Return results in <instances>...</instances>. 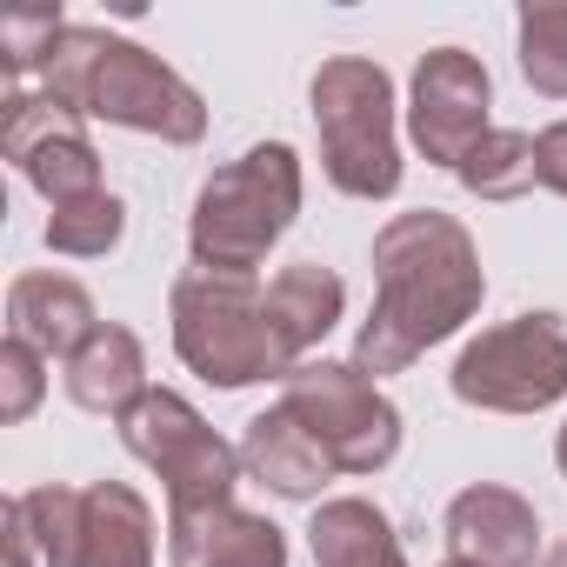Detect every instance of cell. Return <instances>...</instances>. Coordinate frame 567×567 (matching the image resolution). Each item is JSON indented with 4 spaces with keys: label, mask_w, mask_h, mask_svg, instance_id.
Instances as JSON below:
<instances>
[{
    "label": "cell",
    "mask_w": 567,
    "mask_h": 567,
    "mask_svg": "<svg viewBox=\"0 0 567 567\" xmlns=\"http://www.w3.org/2000/svg\"><path fill=\"white\" fill-rule=\"evenodd\" d=\"M447 547L467 567H534L540 560V514L527 494L501 481H474L447 501Z\"/></svg>",
    "instance_id": "8fae6325"
},
{
    "label": "cell",
    "mask_w": 567,
    "mask_h": 567,
    "mask_svg": "<svg viewBox=\"0 0 567 567\" xmlns=\"http://www.w3.org/2000/svg\"><path fill=\"white\" fill-rule=\"evenodd\" d=\"M554 461H560V474H567V421H560V441H554Z\"/></svg>",
    "instance_id": "4316f807"
},
{
    "label": "cell",
    "mask_w": 567,
    "mask_h": 567,
    "mask_svg": "<svg viewBox=\"0 0 567 567\" xmlns=\"http://www.w3.org/2000/svg\"><path fill=\"white\" fill-rule=\"evenodd\" d=\"M454 401L481 414H540L567 401V321L560 315H514L481 328L454 361Z\"/></svg>",
    "instance_id": "52a82bcc"
},
{
    "label": "cell",
    "mask_w": 567,
    "mask_h": 567,
    "mask_svg": "<svg viewBox=\"0 0 567 567\" xmlns=\"http://www.w3.org/2000/svg\"><path fill=\"white\" fill-rule=\"evenodd\" d=\"M61 34H68L61 8H8L0 14V68L8 74H48Z\"/></svg>",
    "instance_id": "603a6c76"
},
{
    "label": "cell",
    "mask_w": 567,
    "mask_h": 567,
    "mask_svg": "<svg viewBox=\"0 0 567 567\" xmlns=\"http://www.w3.org/2000/svg\"><path fill=\"white\" fill-rule=\"evenodd\" d=\"M520 74L534 94L567 101V0H527L520 8Z\"/></svg>",
    "instance_id": "44dd1931"
},
{
    "label": "cell",
    "mask_w": 567,
    "mask_h": 567,
    "mask_svg": "<svg viewBox=\"0 0 567 567\" xmlns=\"http://www.w3.org/2000/svg\"><path fill=\"white\" fill-rule=\"evenodd\" d=\"M308 547H315V567H408V547H401L394 520L361 494L321 501L315 520H308Z\"/></svg>",
    "instance_id": "ac0fdd59"
},
{
    "label": "cell",
    "mask_w": 567,
    "mask_h": 567,
    "mask_svg": "<svg viewBox=\"0 0 567 567\" xmlns=\"http://www.w3.org/2000/svg\"><path fill=\"white\" fill-rule=\"evenodd\" d=\"M0 154L21 167V181L48 207H74V200L101 194V154L87 141V121L74 107H61L48 87L41 94L21 87L0 101Z\"/></svg>",
    "instance_id": "9c48e42d"
},
{
    "label": "cell",
    "mask_w": 567,
    "mask_h": 567,
    "mask_svg": "<svg viewBox=\"0 0 567 567\" xmlns=\"http://www.w3.org/2000/svg\"><path fill=\"white\" fill-rule=\"evenodd\" d=\"M114 427H121V447H127L141 467L161 474L167 514L220 507V501H234V481L247 474V467H240V447L220 441V434L200 421V408H194L187 394H174V388H147L134 408L114 414Z\"/></svg>",
    "instance_id": "8992f818"
},
{
    "label": "cell",
    "mask_w": 567,
    "mask_h": 567,
    "mask_svg": "<svg viewBox=\"0 0 567 567\" xmlns=\"http://www.w3.org/2000/svg\"><path fill=\"white\" fill-rule=\"evenodd\" d=\"M315 134H321V167L341 194L354 200H388L401 187V141H394V81L368 54H334L321 61L315 87Z\"/></svg>",
    "instance_id": "5b68a950"
},
{
    "label": "cell",
    "mask_w": 567,
    "mask_h": 567,
    "mask_svg": "<svg viewBox=\"0 0 567 567\" xmlns=\"http://www.w3.org/2000/svg\"><path fill=\"white\" fill-rule=\"evenodd\" d=\"M295 214H301V154L288 141L247 147L240 161L214 167L194 200V220H187L194 267L254 274L280 247V234L295 227Z\"/></svg>",
    "instance_id": "3957f363"
},
{
    "label": "cell",
    "mask_w": 567,
    "mask_h": 567,
    "mask_svg": "<svg viewBox=\"0 0 567 567\" xmlns=\"http://www.w3.org/2000/svg\"><path fill=\"white\" fill-rule=\"evenodd\" d=\"M68 401L87 408V414H121L147 394V348L134 328L121 321H101L74 354H68Z\"/></svg>",
    "instance_id": "2e32d148"
},
{
    "label": "cell",
    "mask_w": 567,
    "mask_h": 567,
    "mask_svg": "<svg viewBox=\"0 0 567 567\" xmlns=\"http://www.w3.org/2000/svg\"><path fill=\"white\" fill-rule=\"evenodd\" d=\"M534 187H547V194L567 200V121H554V127L534 134Z\"/></svg>",
    "instance_id": "d4e9b609"
},
{
    "label": "cell",
    "mask_w": 567,
    "mask_h": 567,
    "mask_svg": "<svg viewBox=\"0 0 567 567\" xmlns=\"http://www.w3.org/2000/svg\"><path fill=\"white\" fill-rule=\"evenodd\" d=\"M348 308V288H341V274L321 267V260H295V267H280L267 280V328L280 341V354H288V368H301L341 321Z\"/></svg>",
    "instance_id": "5bb4252c"
},
{
    "label": "cell",
    "mask_w": 567,
    "mask_h": 567,
    "mask_svg": "<svg viewBox=\"0 0 567 567\" xmlns=\"http://www.w3.org/2000/svg\"><path fill=\"white\" fill-rule=\"evenodd\" d=\"M454 181L474 194V200H520L534 187V134L520 127H487L474 141V154L454 167Z\"/></svg>",
    "instance_id": "d6986e66"
},
{
    "label": "cell",
    "mask_w": 567,
    "mask_h": 567,
    "mask_svg": "<svg viewBox=\"0 0 567 567\" xmlns=\"http://www.w3.org/2000/svg\"><path fill=\"white\" fill-rule=\"evenodd\" d=\"M121 234H127V200L107 194V187L87 194V200H74V207H54L48 214V247L68 254V260H101V254L121 247Z\"/></svg>",
    "instance_id": "ffe728a7"
},
{
    "label": "cell",
    "mask_w": 567,
    "mask_h": 567,
    "mask_svg": "<svg viewBox=\"0 0 567 567\" xmlns=\"http://www.w3.org/2000/svg\"><path fill=\"white\" fill-rule=\"evenodd\" d=\"M288 408L341 474H381L401 454V408L354 368V361H301L280 381Z\"/></svg>",
    "instance_id": "ba28073f"
},
{
    "label": "cell",
    "mask_w": 567,
    "mask_h": 567,
    "mask_svg": "<svg viewBox=\"0 0 567 567\" xmlns=\"http://www.w3.org/2000/svg\"><path fill=\"white\" fill-rule=\"evenodd\" d=\"M494 81L467 48H427L408 87V134L434 167H461L474 141L487 134Z\"/></svg>",
    "instance_id": "30bf717a"
},
{
    "label": "cell",
    "mask_w": 567,
    "mask_h": 567,
    "mask_svg": "<svg viewBox=\"0 0 567 567\" xmlns=\"http://www.w3.org/2000/svg\"><path fill=\"white\" fill-rule=\"evenodd\" d=\"M81 507H87V487H61V481L21 494V514H28L34 547H41L48 567H74L81 560Z\"/></svg>",
    "instance_id": "7402d4cb"
},
{
    "label": "cell",
    "mask_w": 567,
    "mask_h": 567,
    "mask_svg": "<svg viewBox=\"0 0 567 567\" xmlns=\"http://www.w3.org/2000/svg\"><path fill=\"white\" fill-rule=\"evenodd\" d=\"M74 567H154V507L127 481H94L81 507V560Z\"/></svg>",
    "instance_id": "e0dca14e"
},
{
    "label": "cell",
    "mask_w": 567,
    "mask_h": 567,
    "mask_svg": "<svg viewBox=\"0 0 567 567\" xmlns=\"http://www.w3.org/2000/svg\"><path fill=\"white\" fill-rule=\"evenodd\" d=\"M0 534H8V567H48L41 547H34V527H28V514H21V494L0 507Z\"/></svg>",
    "instance_id": "484cf974"
},
{
    "label": "cell",
    "mask_w": 567,
    "mask_h": 567,
    "mask_svg": "<svg viewBox=\"0 0 567 567\" xmlns=\"http://www.w3.org/2000/svg\"><path fill=\"white\" fill-rule=\"evenodd\" d=\"M174 321V354L207 381V388H254V381H288V354H280L267 328V288L254 274H214L187 267L167 295Z\"/></svg>",
    "instance_id": "277c9868"
},
{
    "label": "cell",
    "mask_w": 567,
    "mask_h": 567,
    "mask_svg": "<svg viewBox=\"0 0 567 567\" xmlns=\"http://www.w3.org/2000/svg\"><path fill=\"white\" fill-rule=\"evenodd\" d=\"M41 394H48V354L41 348H28V341H0V421H28L34 408H41Z\"/></svg>",
    "instance_id": "cb8c5ba5"
},
{
    "label": "cell",
    "mask_w": 567,
    "mask_h": 567,
    "mask_svg": "<svg viewBox=\"0 0 567 567\" xmlns=\"http://www.w3.org/2000/svg\"><path fill=\"white\" fill-rule=\"evenodd\" d=\"M167 567H288V534L234 501L167 514Z\"/></svg>",
    "instance_id": "7c38bea8"
},
{
    "label": "cell",
    "mask_w": 567,
    "mask_h": 567,
    "mask_svg": "<svg viewBox=\"0 0 567 567\" xmlns=\"http://www.w3.org/2000/svg\"><path fill=\"white\" fill-rule=\"evenodd\" d=\"M94 328H101L94 295L81 288L74 274H21L14 288H8V334L28 341V348H41L48 361L54 354L68 361Z\"/></svg>",
    "instance_id": "9a60e30c"
},
{
    "label": "cell",
    "mask_w": 567,
    "mask_h": 567,
    "mask_svg": "<svg viewBox=\"0 0 567 567\" xmlns=\"http://www.w3.org/2000/svg\"><path fill=\"white\" fill-rule=\"evenodd\" d=\"M240 467H247L267 494H280V501H321V487L341 474V467L328 461V447H321L288 408H267V414L247 421V434H240Z\"/></svg>",
    "instance_id": "4fadbf2b"
},
{
    "label": "cell",
    "mask_w": 567,
    "mask_h": 567,
    "mask_svg": "<svg viewBox=\"0 0 567 567\" xmlns=\"http://www.w3.org/2000/svg\"><path fill=\"white\" fill-rule=\"evenodd\" d=\"M441 567H467V560H441Z\"/></svg>",
    "instance_id": "f1b7e54d"
},
{
    "label": "cell",
    "mask_w": 567,
    "mask_h": 567,
    "mask_svg": "<svg viewBox=\"0 0 567 567\" xmlns=\"http://www.w3.org/2000/svg\"><path fill=\"white\" fill-rule=\"evenodd\" d=\"M487 301L481 247L454 214L414 207L374 234V315L354 334V368L368 381L408 374L427 348L454 341Z\"/></svg>",
    "instance_id": "6da1fadb"
},
{
    "label": "cell",
    "mask_w": 567,
    "mask_h": 567,
    "mask_svg": "<svg viewBox=\"0 0 567 567\" xmlns=\"http://www.w3.org/2000/svg\"><path fill=\"white\" fill-rule=\"evenodd\" d=\"M41 81L81 121H107V127H127V134H154L167 147H194L207 134V101L161 54H147L141 41H121L107 28H68Z\"/></svg>",
    "instance_id": "7a4b0ae2"
},
{
    "label": "cell",
    "mask_w": 567,
    "mask_h": 567,
    "mask_svg": "<svg viewBox=\"0 0 567 567\" xmlns=\"http://www.w3.org/2000/svg\"><path fill=\"white\" fill-rule=\"evenodd\" d=\"M540 567H567V540H560V547H554V554H547Z\"/></svg>",
    "instance_id": "83f0119b"
}]
</instances>
